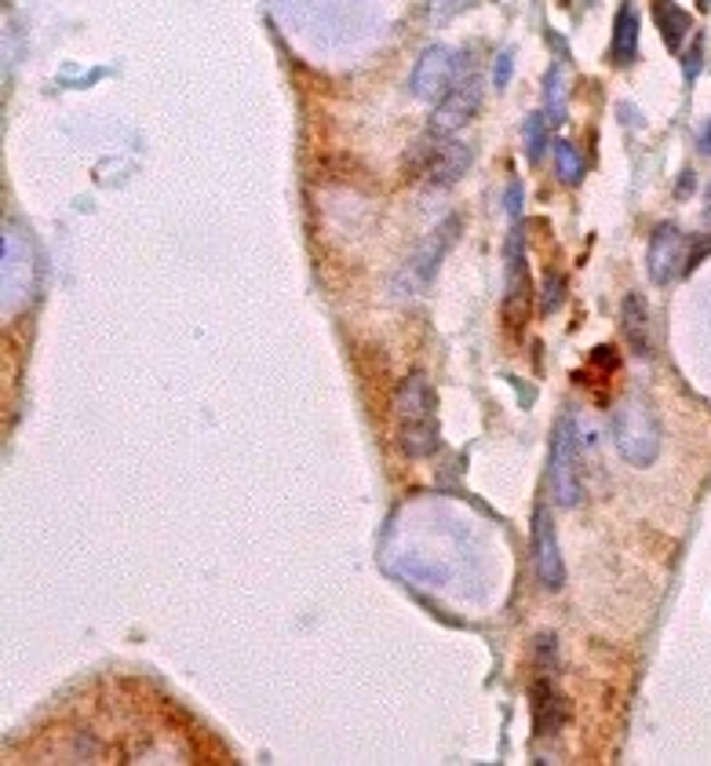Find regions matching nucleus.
Returning a JSON list of instances; mask_svg holds the SVG:
<instances>
[{
	"label": "nucleus",
	"mask_w": 711,
	"mask_h": 766,
	"mask_svg": "<svg viewBox=\"0 0 711 766\" xmlns=\"http://www.w3.org/2000/svg\"><path fill=\"white\" fill-rule=\"evenodd\" d=\"M478 0H427V19L430 22H449V19H457L463 15L468 8H474Z\"/></svg>",
	"instance_id": "aec40b11"
},
{
	"label": "nucleus",
	"mask_w": 711,
	"mask_h": 766,
	"mask_svg": "<svg viewBox=\"0 0 711 766\" xmlns=\"http://www.w3.org/2000/svg\"><path fill=\"white\" fill-rule=\"evenodd\" d=\"M701 63H704V41L697 37L693 55H686V80H693L697 74H701Z\"/></svg>",
	"instance_id": "5701e85b"
},
{
	"label": "nucleus",
	"mask_w": 711,
	"mask_h": 766,
	"mask_svg": "<svg viewBox=\"0 0 711 766\" xmlns=\"http://www.w3.org/2000/svg\"><path fill=\"white\" fill-rule=\"evenodd\" d=\"M547 490L558 507H573L584 501V442H580L577 413H562L551 427L547 446Z\"/></svg>",
	"instance_id": "f257e3e1"
},
{
	"label": "nucleus",
	"mask_w": 711,
	"mask_h": 766,
	"mask_svg": "<svg viewBox=\"0 0 711 766\" xmlns=\"http://www.w3.org/2000/svg\"><path fill=\"white\" fill-rule=\"evenodd\" d=\"M690 252H693V238L682 234L675 223H660L649 238V282L653 285H671L675 277L690 274Z\"/></svg>",
	"instance_id": "39448f33"
},
{
	"label": "nucleus",
	"mask_w": 711,
	"mask_h": 766,
	"mask_svg": "<svg viewBox=\"0 0 711 766\" xmlns=\"http://www.w3.org/2000/svg\"><path fill=\"white\" fill-rule=\"evenodd\" d=\"M533 708H536V734H558L566 726V715H569V704L566 698L551 687V676H540L533 687Z\"/></svg>",
	"instance_id": "f8f14e48"
},
{
	"label": "nucleus",
	"mask_w": 711,
	"mask_h": 766,
	"mask_svg": "<svg viewBox=\"0 0 711 766\" xmlns=\"http://www.w3.org/2000/svg\"><path fill=\"white\" fill-rule=\"evenodd\" d=\"M478 107H482V77H463L457 80L446 96L435 102V118H430V132L435 135H449L457 128L468 124Z\"/></svg>",
	"instance_id": "9d476101"
},
{
	"label": "nucleus",
	"mask_w": 711,
	"mask_h": 766,
	"mask_svg": "<svg viewBox=\"0 0 711 766\" xmlns=\"http://www.w3.org/2000/svg\"><path fill=\"white\" fill-rule=\"evenodd\" d=\"M697 4H701V11H708V8H711V0H697Z\"/></svg>",
	"instance_id": "a878e982"
},
{
	"label": "nucleus",
	"mask_w": 711,
	"mask_h": 766,
	"mask_svg": "<svg viewBox=\"0 0 711 766\" xmlns=\"http://www.w3.org/2000/svg\"><path fill=\"white\" fill-rule=\"evenodd\" d=\"M0 249H4V263H0V285H4V315L11 318L15 310H22L37 293V255L33 245L15 219H4V238H0Z\"/></svg>",
	"instance_id": "f03ea898"
},
{
	"label": "nucleus",
	"mask_w": 711,
	"mask_h": 766,
	"mask_svg": "<svg viewBox=\"0 0 711 766\" xmlns=\"http://www.w3.org/2000/svg\"><path fill=\"white\" fill-rule=\"evenodd\" d=\"M457 234H460V219H446V223H441V227L435 230V234H427V241L409 255V263H405L402 274H398L402 296H416L419 288L430 285V277L438 274L441 255L449 252L452 238H457Z\"/></svg>",
	"instance_id": "0eeeda50"
},
{
	"label": "nucleus",
	"mask_w": 711,
	"mask_h": 766,
	"mask_svg": "<svg viewBox=\"0 0 711 766\" xmlns=\"http://www.w3.org/2000/svg\"><path fill=\"white\" fill-rule=\"evenodd\" d=\"M526 230L515 227L511 230V249H507V299H504V318L511 329H522L529 318V296H533V282H529V263H526Z\"/></svg>",
	"instance_id": "1a4fd4ad"
},
{
	"label": "nucleus",
	"mask_w": 711,
	"mask_h": 766,
	"mask_svg": "<svg viewBox=\"0 0 711 766\" xmlns=\"http://www.w3.org/2000/svg\"><path fill=\"white\" fill-rule=\"evenodd\" d=\"M638 55V11L632 0H624L621 11L613 19V44H610V59L616 66H627L635 63Z\"/></svg>",
	"instance_id": "4468645a"
},
{
	"label": "nucleus",
	"mask_w": 711,
	"mask_h": 766,
	"mask_svg": "<svg viewBox=\"0 0 711 766\" xmlns=\"http://www.w3.org/2000/svg\"><path fill=\"white\" fill-rule=\"evenodd\" d=\"M704 219L711 223V183H708V194H704Z\"/></svg>",
	"instance_id": "393cba45"
},
{
	"label": "nucleus",
	"mask_w": 711,
	"mask_h": 766,
	"mask_svg": "<svg viewBox=\"0 0 711 766\" xmlns=\"http://www.w3.org/2000/svg\"><path fill=\"white\" fill-rule=\"evenodd\" d=\"M471 161H474V150L468 143H460V139H435V132H430L409 150L405 168L413 172V179H424L427 187L441 190V187H452V183L471 168Z\"/></svg>",
	"instance_id": "20e7f679"
},
{
	"label": "nucleus",
	"mask_w": 711,
	"mask_h": 766,
	"mask_svg": "<svg viewBox=\"0 0 711 766\" xmlns=\"http://www.w3.org/2000/svg\"><path fill=\"white\" fill-rule=\"evenodd\" d=\"M562 299H566V277L562 274H547L544 293H540V310H544V315H555V310L562 307Z\"/></svg>",
	"instance_id": "412c9836"
},
{
	"label": "nucleus",
	"mask_w": 711,
	"mask_h": 766,
	"mask_svg": "<svg viewBox=\"0 0 711 766\" xmlns=\"http://www.w3.org/2000/svg\"><path fill=\"white\" fill-rule=\"evenodd\" d=\"M435 387L427 383L424 373H413L402 380L398 387V398H394V409H398V420L402 424H413V420H430L435 416Z\"/></svg>",
	"instance_id": "9b49d317"
},
{
	"label": "nucleus",
	"mask_w": 711,
	"mask_h": 766,
	"mask_svg": "<svg viewBox=\"0 0 711 766\" xmlns=\"http://www.w3.org/2000/svg\"><path fill=\"white\" fill-rule=\"evenodd\" d=\"M653 19H657L664 44H668L671 52H679L682 41L690 37V30H693L690 11L682 4H675V0H653Z\"/></svg>",
	"instance_id": "2eb2a0df"
},
{
	"label": "nucleus",
	"mask_w": 711,
	"mask_h": 766,
	"mask_svg": "<svg viewBox=\"0 0 711 766\" xmlns=\"http://www.w3.org/2000/svg\"><path fill=\"white\" fill-rule=\"evenodd\" d=\"M610 435L616 452L632 463V468H649L660 457V424L643 402L627 398L613 409Z\"/></svg>",
	"instance_id": "7ed1b4c3"
},
{
	"label": "nucleus",
	"mask_w": 711,
	"mask_h": 766,
	"mask_svg": "<svg viewBox=\"0 0 711 766\" xmlns=\"http://www.w3.org/2000/svg\"><path fill=\"white\" fill-rule=\"evenodd\" d=\"M701 150H704V154L711 157V121H708V128H704V135H701Z\"/></svg>",
	"instance_id": "b1692460"
},
{
	"label": "nucleus",
	"mask_w": 711,
	"mask_h": 766,
	"mask_svg": "<svg viewBox=\"0 0 711 766\" xmlns=\"http://www.w3.org/2000/svg\"><path fill=\"white\" fill-rule=\"evenodd\" d=\"M457 63H460V55L446 48V44H427V48L419 52L413 77H409L413 99L438 102L452 85H457Z\"/></svg>",
	"instance_id": "423d86ee"
},
{
	"label": "nucleus",
	"mask_w": 711,
	"mask_h": 766,
	"mask_svg": "<svg viewBox=\"0 0 711 766\" xmlns=\"http://www.w3.org/2000/svg\"><path fill=\"white\" fill-rule=\"evenodd\" d=\"M533 570L544 591H562L566 559H562V548H558V533H555L551 511L547 507L533 511Z\"/></svg>",
	"instance_id": "6e6552de"
},
{
	"label": "nucleus",
	"mask_w": 711,
	"mask_h": 766,
	"mask_svg": "<svg viewBox=\"0 0 711 766\" xmlns=\"http://www.w3.org/2000/svg\"><path fill=\"white\" fill-rule=\"evenodd\" d=\"M621 321H624V336L632 343V351L638 358H649L653 354V321H649V310H646V299L643 296H627L624 307H621Z\"/></svg>",
	"instance_id": "ddd939ff"
},
{
	"label": "nucleus",
	"mask_w": 711,
	"mask_h": 766,
	"mask_svg": "<svg viewBox=\"0 0 711 766\" xmlns=\"http://www.w3.org/2000/svg\"><path fill=\"white\" fill-rule=\"evenodd\" d=\"M551 124H555V121H547V110H544V113H529V118H526V154H529L533 165L544 157V150H547V132H551Z\"/></svg>",
	"instance_id": "6ab92c4d"
},
{
	"label": "nucleus",
	"mask_w": 711,
	"mask_h": 766,
	"mask_svg": "<svg viewBox=\"0 0 711 766\" xmlns=\"http://www.w3.org/2000/svg\"><path fill=\"white\" fill-rule=\"evenodd\" d=\"M555 168L562 183H580V176H584V154H580V146L569 143V139L555 143Z\"/></svg>",
	"instance_id": "a211bd4d"
},
{
	"label": "nucleus",
	"mask_w": 711,
	"mask_h": 766,
	"mask_svg": "<svg viewBox=\"0 0 711 766\" xmlns=\"http://www.w3.org/2000/svg\"><path fill=\"white\" fill-rule=\"evenodd\" d=\"M511 63H515V52H500L496 55V74H493V80H496V88H504L507 80H511Z\"/></svg>",
	"instance_id": "4be33fe9"
},
{
	"label": "nucleus",
	"mask_w": 711,
	"mask_h": 766,
	"mask_svg": "<svg viewBox=\"0 0 711 766\" xmlns=\"http://www.w3.org/2000/svg\"><path fill=\"white\" fill-rule=\"evenodd\" d=\"M398 446L405 457L413 460H424V457H435L438 446H441V431H438V420H413V424H402L398 427Z\"/></svg>",
	"instance_id": "dca6fc26"
},
{
	"label": "nucleus",
	"mask_w": 711,
	"mask_h": 766,
	"mask_svg": "<svg viewBox=\"0 0 711 766\" xmlns=\"http://www.w3.org/2000/svg\"><path fill=\"white\" fill-rule=\"evenodd\" d=\"M544 96H547V118L555 124L566 121V74L562 66H551L544 77Z\"/></svg>",
	"instance_id": "f3484780"
}]
</instances>
